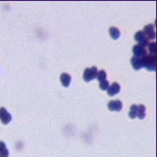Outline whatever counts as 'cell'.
<instances>
[{
	"label": "cell",
	"mask_w": 157,
	"mask_h": 157,
	"mask_svg": "<svg viewBox=\"0 0 157 157\" xmlns=\"http://www.w3.org/2000/svg\"><path fill=\"white\" fill-rule=\"evenodd\" d=\"M156 63V55H146L142 58V67H146L149 71H155Z\"/></svg>",
	"instance_id": "obj_1"
},
{
	"label": "cell",
	"mask_w": 157,
	"mask_h": 157,
	"mask_svg": "<svg viewBox=\"0 0 157 157\" xmlns=\"http://www.w3.org/2000/svg\"><path fill=\"white\" fill-rule=\"evenodd\" d=\"M97 73H98V69L96 66L85 68L83 74V78L85 82H91L92 80L96 78Z\"/></svg>",
	"instance_id": "obj_2"
},
{
	"label": "cell",
	"mask_w": 157,
	"mask_h": 157,
	"mask_svg": "<svg viewBox=\"0 0 157 157\" xmlns=\"http://www.w3.org/2000/svg\"><path fill=\"white\" fill-rule=\"evenodd\" d=\"M134 39L138 42V45L144 47V48L149 44V40L147 39V37L146 36V34L144 33L143 31H138L134 35Z\"/></svg>",
	"instance_id": "obj_3"
},
{
	"label": "cell",
	"mask_w": 157,
	"mask_h": 157,
	"mask_svg": "<svg viewBox=\"0 0 157 157\" xmlns=\"http://www.w3.org/2000/svg\"><path fill=\"white\" fill-rule=\"evenodd\" d=\"M0 120L4 125H7L12 120L11 114L6 110V108H0Z\"/></svg>",
	"instance_id": "obj_4"
},
{
	"label": "cell",
	"mask_w": 157,
	"mask_h": 157,
	"mask_svg": "<svg viewBox=\"0 0 157 157\" xmlns=\"http://www.w3.org/2000/svg\"><path fill=\"white\" fill-rule=\"evenodd\" d=\"M122 103L120 100H113L108 103V109L111 111H120L122 110Z\"/></svg>",
	"instance_id": "obj_5"
},
{
	"label": "cell",
	"mask_w": 157,
	"mask_h": 157,
	"mask_svg": "<svg viewBox=\"0 0 157 157\" xmlns=\"http://www.w3.org/2000/svg\"><path fill=\"white\" fill-rule=\"evenodd\" d=\"M144 33L147 37L148 40H154L155 39V30L153 24H147L144 27Z\"/></svg>",
	"instance_id": "obj_6"
},
{
	"label": "cell",
	"mask_w": 157,
	"mask_h": 157,
	"mask_svg": "<svg viewBox=\"0 0 157 157\" xmlns=\"http://www.w3.org/2000/svg\"><path fill=\"white\" fill-rule=\"evenodd\" d=\"M120 92V83H117V82L112 83L111 85H110L109 88L107 89L108 95H110V96L116 95V94H118Z\"/></svg>",
	"instance_id": "obj_7"
},
{
	"label": "cell",
	"mask_w": 157,
	"mask_h": 157,
	"mask_svg": "<svg viewBox=\"0 0 157 157\" xmlns=\"http://www.w3.org/2000/svg\"><path fill=\"white\" fill-rule=\"evenodd\" d=\"M133 53L135 55V57H137V58H143V57L146 56V50L142 47L140 45H135L133 47Z\"/></svg>",
	"instance_id": "obj_8"
},
{
	"label": "cell",
	"mask_w": 157,
	"mask_h": 157,
	"mask_svg": "<svg viewBox=\"0 0 157 157\" xmlns=\"http://www.w3.org/2000/svg\"><path fill=\"white\" fill-rule=\"evenodd\" d=\"M131 65L135 70H139L142 68V58H137V57H133L131 58Z\"/></svg>",
	"instance_id": "obj_9"
},
{
	"label": "cell",
	"mask_w": 157,
	"mask_h": 157,
	"mask_svg": "<svg viewBox=\"0 0 157 157\" xmlns=\"http://www.w3.org/2000/svg\"><path fill=\"white\" fill-rule=\"evenodd\" d=\"M60 82H61L63 86L68 87L70 83H71V76H70V75H68L66 73H62L61 76H60Z\"/></svg>",
	"instance_id": "obj_10"
},
{
	"label": "cell",
	"mask_w": 157,
	"mask_h": 157,
	"mask_svg": "<svg viewBox=\"0 0 157 157\" xmlns=\"http://www.w3.org/2000/svg\"><path fill=\"white\" fill-rule=\"evenodd\" d=\"M109 33L113 40H118L120 37V32L116 27H110L109 29Z\"/></svg>",
	"instance_id": "obj_11"
},
{
	"label": "cell",
	"mask_w": 157,
	"mask_h": 157,
	"mask_svg": "<svg viewBox=\"0 0 157 157\" xmlns=\"http://www.w3.org/2000/svg\"><path fill=\"white\" fill-rule=\"evenodd\" d=\"M136 117L140 120L145 119L146 117V106L145 105H143V104L137 105V116Z\"/></svg>",
	"instance_id": "obj_12"
},
{
	"label": "cell",
	"mask_w": 157,
	"mask_h": 157,
	"mask_svg": "<svg viewBox=\"0 0 157 157\" xmlns=\"http://www.w3.org/2000/svg\"><path fill=\"white\" fill-rule=\"evenodd\" d=\"M9 151L7 150L6 144L3 141H0V157H8Z\"/></svg>",
	"instance_id": "obj_13"
},
{
	"label": "cell",
	"mask_w": 157,
	"mask_h": 157,
	"mask_svg": "<svg viewBox=\"0 0 157 157\" xmlns=\"http://www.w3.org/2000/svg\"><path fill=\"white\" fill-rule=\"evenodd\" d=\"M128 116H129L130 119H136L137 116V105L133 104L130 107V110L129 113H128Z\"/></svg>",
	"instance_id": "obj_14"
},
{
	"label": "cell",
	"mask_w": 157,
	"mask_h": 157,
	"mask_svg": "<svg viewBox=\"0 0 157 157\" xmlns=\"http://www.w3.org/2000/svg\"><path fill=\"white\" fill-rule=\"evenodd\" d=\"M106 77H107V74L105 72V70H100V71H98L96 78L98 79L99 82H102V81L106 80Z\"/></svg>",
	"instance_id": "obj_15"
},
{
	"label": "cell",
	"mask_w": 157,
	"mask_h": 157,
	"mask_svg": "<svg viewBox=\"0 0 157 157\" xmlns=\"http://www.w3.org/2000/svg\"><path fill=\"white\" fill-rule=\"evenodd\" d=\"M147 46H148V49H149L151 54L156 55V43L155 42H149V44Z\"/></svg>",
	"instance_id": "obj_16"
},
{
	"label": "cell",
	"mask_w": 157,
	"mask_h": 157,
	"mask_svg": "<svg viewBox=\"0 0 157 157\" xmlns=\"http://www.w3.org/2000/svg\"><path fill=\"white\" fill-rule=\"evenodd\" d=\"M100 88H101L102 90H103V91H105V90H107L108 88H109V86H110V83H109V81H107V80H104V81H102V82H100Z\"/></svg>",
	"instance_id": "obj_17"
}]
</instances>
